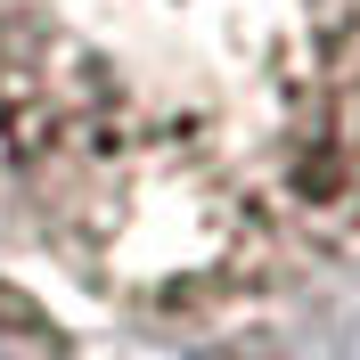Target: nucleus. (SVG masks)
<instances>
[{
    "label": "nucleus",
    "instance_id": "f257e3e1",
    "mask_svg": "<svg viewBox=\"0 0 360 360\" xmlns=\"http://www.w3.org/2000/svg\"><path fill=\"white\" fill-rule=\"evenodd\" d=\"M287 180L328 229L360 238V0H311L278 66Z\"/></svg>",
    "mask_w": 360,
    "mask_h": 360
}]
</instances>
